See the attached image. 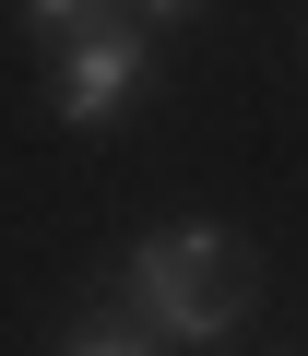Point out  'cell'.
<instances>
[{
    "label": "cell",
    "mask_w": 308,
    "mask_h": 356,
    "mask_svg": "<svg viewBox=\"0 0 308 356\" xmlns=\"http://www.w3.org/2000/svg\"><path fill=\"white\" fill-rule=\"evenodd\" d=\"M119 297H130V321L154 344H225L261 309V250L237 226H154L119 261Z\"/></svg>",
    "instance_id": "cell-1"
},
{
    "label": "cell",
    "mask_w": 308,
    "mask_h": 356,
    "mask_svg": "<svg viewBox=\"0 0 308 356\" xmlns=\"http://www.w3.org/2000/svg\"><path fill=\"white\" fill-rule=\"evenodd\" d=\"M154 83V36L119 13V0H107V13L83 24V36H60V72H48V107H60V131H107L130 95Z\"/></svg>",
    "instance_id": "cell-2"
},
{
    "label": "cell",
    "mask_w": 308,
    "mask_h": 356,
    "mask_svg": "<svg viewBox=\"0 0 308 356\" xmlns=\"http://www.w3.org/2000/svg\"><path fill=\"white\" fill-rule=\"evenodd\" d=\"M60 356H166V344H154V332H142V321L119 309V321H83V332H71Z\"/></svg>",
    "instance_id": "cell-3"
},
{
    "label": "cell",
    "mask_w": 308,
    "mask_h": 356,
    "mask_svg": "<svg viewBox=\"0 0 308 356\" xmlns=\"http://www.w3.org/2000/svg\"><path fill=\"white\" fill-rule=\"evenodd\" d=\"M95 13H107V0H24V24H36V36H48V48H60V36H83V24H95Z\"/></svg>",
    "instance_id": "cell-4"
},
{
    "label": "cell",
    "mask_w": 308,
    "mask_h": 356,
    "mask_svg": "<svg viewBox=\"0 0 308 356\" xmlns=\"http://www.w3.org/2000/svg\"><path fill=\"white\" fill-rule=\"evenodd\" d=\"M178 13H202V0H154V24H178Z\"/></svg>",
    "instance_id": "cell-5"
}]
</instances>
